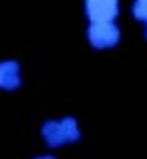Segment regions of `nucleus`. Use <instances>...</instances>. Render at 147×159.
<instances>
[{
	"instance_id": "nucleus-4",
	"label": "nucleus",
	"mask_w": 147,
	"mask_h": 159,
	"mask_svg": "<svg viewBox=\"0 0 147 159\" xmlns=\"http://www.w3.org/2000/svg\"><path fill=\"white\" fill-rule=\"evenodd\" d=\"M22 65L16 58H2L0 61V91L2 93H16L22 89Z\"/></svg>"
},
{
	"instance_id": "nucleus-5",
	"label": "nucleus",
	"mask_w": 147,
	"mask_h": 159,
	"mask_svg": "<svg viewBox=\"0 0 147 159\" xmlns=\"http://www.w3.org/2000/svg\"><path fill=\"white\" fill-rule=\"evenodd\" d=\"M131 16L139 24L147 22V0H131Z\"/></svg>"
},
{
	"instance_id": "nucleus-1",
	"label": "nucleus",
	"mask_w": 147,
	"mask_h": 159,
	"mask_svg": "<svg viewBox=\"0 0 147 159\" xmlns=\"http://www.w3.org/2000/svg\"><path fill=\"white\" fill-rule=\"evenodd\" d=\"M40 141L43 147H47L48 151L57 153L58 149L77 145L83 139V131L81 125L75 117L67 115V117H58V119H44L40 123Z\"/></svg>"
},
{
	"instance_id": "nucleus-3",
	"label": "nucleus",
	"mask_w": 147,
	"mask_h": 159,
	"mask_svg": "<svg viewBox=\"0 0 147 159\" xmlns=\"http://www.w3.org/2000/svg\"><path fill=\"white\" fill-rule=\"evenodd\" d=\"M83 14L87 22L119 20L121 0H83Z\"/></svg>"
},
{
	"instance_id": "nucleus-6",
	"label": "nucleus",
	"mask_w": 147,
	"mask_h": 159,
	"mask_svg": "<svg viewBox=\"0 0 147 159\" xmlns=\"http://www.w3.org/2000/svg\"><path fill=\"white\" fill-rule=\"evenodd\" d=\"M143 39H145V40H147V22H145V24H143Z\"/></svg>"
},
{
	"instance_id": "nucleus-2",
	"label": "nucleus",
	"mask_w": 147,
	"mask_h": 159,
	"mask_svg": "<svg viewBox=\"0 0 147 159\" xmlns=\"http://www.w3.org/2000/svg\"><path fill=\"white\" fill-rule=\"evenodd\" d=\"M85 39L93 51L105 52L115 51L123 40V30H121L117 20H99V22H87Z\"/></svg>"
}]
</instances>
